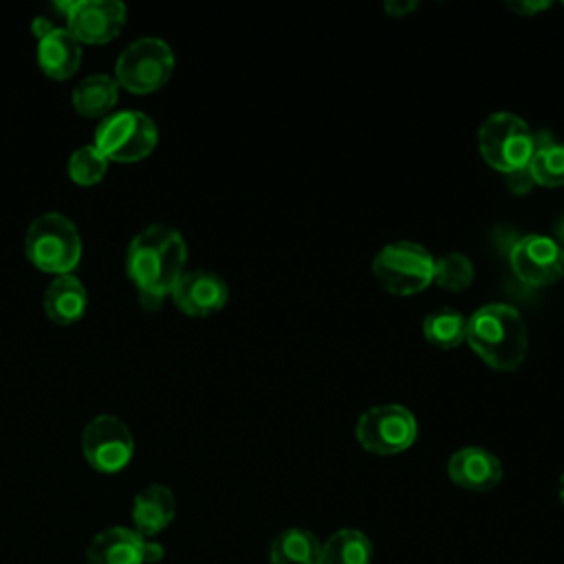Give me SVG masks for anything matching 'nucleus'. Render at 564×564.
Listing matches in <instances>:
<instances>
[{"mask_svg": "<svg viewBox=\"0 0 564 564\" xmlns=\"http://www.w3.org/2000/svg\"><path fill=\"white\" fill-rule=\"evenodd\" d=\"M187 245L181 231L165 223L143 227L126 249V273L137 293L167 297L187 271Z\"/></svg>", "mask_w": 564, "mask_h": 564, "instance_id": "f257e3e1", "label": "nucleus"}, {"mask_svg": "<svg viewBox=\"0 0 564 564\" xmlns=\"http://www.w3.org/2000/svg\"><path fill=\"white\" fill-rule=\"evenodd\" d=\"M469 348L494 370H516L529 348L522 315L509 304H485L467 317Z\"/></svg>", "mask_w": 564, "mask_h": 564, "instance_id": "f03ea898", "label": "nucleus"}, {"mask_svg": "<svg viewBox=\"0 0 564 564\" xmlns=\"http://www.w3.org/2000/svg\"><path fill=\"white\" fill-rule=\"evenodd\" d=\"M24 253L35 269L66 275L73 273L82 260V238L68 216L62 212H44L26 227Z\"/></svg>", "mask_w": 564, "mask_h": 564, "instance_id": "7ed1b4c3", "label": "nucleus"}, {"mask_svg": "<svg viewBox=\"0 0 564 564\" xmlns=\"http://www.w3.org/2000/svg\"><path fill=\"white\" fill-rule=\"evenodd\" d=\"M174 73L172 46L154 35L132 40L115 62L119 88L134 95H150L163 88Z\"/></svg>", "mask_w": 564, "mask_h": 564, "instance_id": "20e7f679", "label": "nucleus"}, {"mask_svg": "<svg viewBox=\"0 0 564 564\" xmlns=\"http://www.w3.org/2000/svg\"><path fill=\"white\" fill-rule=\"evenodd\" d=\"M159 143V130L141 110H117L101 119L95 130V148L115 163L148 159Z\"/></svg>", "mask_w": 564, "mask_h": 564, "instance_id": "39448f33", "label": "nucleus"}, {"mask_svg": "<svg viewBox=\"0 0 564 564\" xmlns=\"http://www.w3.org/2000/svg\"><path fill=\"white\" fill-rule=\"evenodd\" d=\"M533 148L535 134L527 121L513 112H494L478 130L480 156L502 174L529 167Z\"/></svg>", "mask_w": 564, "mask_h": 564, "instance_id": "423d86ee", "label": "nucleus"}, {"mask_svg": "<svg viewBox=\"0 0 564 564\" xmlns=\"http://www.w3.org/2000/svg\"><path fill=\"white\" fill-rule=\"evenodd\" d=\"M436 258L419 242L399 240L386 245L372 260L379 286L394 295H414L434 282Z\"/></svg>", "mask_w": 564, "mask_h": 564, "instance_id": "0eeeda50", "label": "nucleus"}, {"mask_svg": "<svg viewBox=\"0 0 564 564\" xmlns=\"http://www.w3.org/2000/svg\"><path fill=\"white\" fill-rule=\"evenodd\" d=\"M419 436V423L414 414L399 403H381L368 408L355 425L357 443L379 456L401 454L414 445Z\"/></svg>", "mask_w": 564, "mask_h": 564, "instance_id": "6e6552de", "label": "nucleus"}, {"mask_svg": "<svg viewBox=\"0 0 564 564\" xmlns=\"http://www.w3.org/2000/svg\"><path fill=\"white\" fill-rule=\"evenodd\" d=\"M82 454L101 474L126 469L134 454V438L128 423L115 414H97L82 430Z\"/></svg>", "mask_w": 564, "mask_h": 564, "instance_id": "1a4fd4ad", "label": "nucleus"}, {"mask_svg": "<svg viewBox=\"0 0 564 564\" xmlns=\"http://www.w3.org/2000/svg\"><path fill=\"white\" fill-rule=\"evenodd\" d=\"M516 278L529 286H551L564 275V247L549 236L527 234L509 249Z\"/></svg>", "mask_w": 564, "mask_h": 564, "instance_id": "9d476101", "label": "nucleus"}, {"mask_svg": "<svg viewBox=\"0 0 564 564\" xmlns=\"http://www.w3.org/2000/svg\"><path fill=\"white\" fill-rule=\"evenodd\" d=\"M66 29L79 44H106L115 40L128 20V9L119 0H75L59 4Z\"/></svg>", "mask_w": 564, "mask_h": 564, "instance_id": "9b49d317", "label": "nucleus"}, {"mask_svg": "<svg viewBox=\"0 0 564 564\" xmlns=\"http://www.w3.org/2000/svg\"><path fill=\"white\" fill-rule=\"evenodd\" d=\"M33 33L37 37L35 55L42 73L57 82L73 77L82 64V44L77 37L66 26H53L44 18L33 22Z\"/></svg>", "mask_w": 564, "mask_h": 564, "instance_id": "f8f14e48", "label": "nucleus"}, {"mask_svg": "<svg viewBox=\"0 0 564 564\" xmlns=\"http://www.w3.org/2000/svg\"><path fill=\"white\" fill-rule=\"evenodd\" d=\"M170 297L181 313L189 317H209L227 304L229 289L218 273L192 269L178 278Z\"/></svg>", "mask_w": 564, "mask_h": 564, "instance_id": "ddd939ff", "label": "nucleus"}, {"mask_svg": "<svg viewBox=\"0 0 564 564\" xmlns=\"http://www.w3.org/2000/svg\"><path fill=\"white\" fill-rule=\"evenodd\" d=\"M447 476L467 491H489L502 480V463L485 447H460L447 460Z\"/></svg>", "mask_w": 564, "mask_h": 564, "instance_id": "4468645a", "label": "nucleus"}, {"mask_svg": "<svg viewBox=\"0 0 564 564\" xmlns=\"http://www.w3.org/2000/svg\"><path fill=\"white\" fill-rule=\"evenodd\" d=\"M42 306L51 322H55L59 326L77 324L86 315V308H88L86 286L73 273L55 275L53 282H48V286L44 289Z\"/></svg>", "mask_w": 564, "mask_h": 564, "instance_id": "2eb2a0df", "label": "nucleus"}, {"mask_svg": "<svg viewBox=\"0 0 564 564\" xmlns=\"http://www.w3.org/2000/svg\"><path fill=\"white\" fill-rule=\"evenodd\" d=\"M176 516V500L170 487L152 482L143 487L132 500L134 531L145 540L161 533Z\"/></svg>", "mask_w": 564, "mask_h": 564, "instance_id": "dca6fc26", "label": "nucleus"}, {"mask_svg": "<svg viewBox=\"0 0 564 564\" xmlns=\"http://www.w3.org/2000/svg\"><path fill=\"white\" fill-rule=\"evenodd\" d=\"M86 564H143V538L128 527H108L90 540Z\"/></svg>", "mask_w": 564, "mask_h": 564, "instance_id": "f3484780", "label": "nucleus"}, {"mask_svg": "<svg viewBox=\"0 0 564 564\" xmlns=\"http://www.w3.org/2000/svg\"><path fill=\"white\" fill-rule=\"evenodd\" d=\"M70 101L75 112L82 117H108L119 101V84L106 73H93L73 88Z\"/></svg>", "mask_w": 564, "mask_h": 564, "instance_id": "a211bd4d", "label": "nucleus"}, {"mask_svg": "<svg viewBox=\"0 0 564 564\" xmlns=\"http://www.w3.org/2000/svg\"><path fill=\"white\" fill-rule=\"evenodd\" d=\"M271 564H322V542L306 529H284L269 546Z\"/></svg>", "mask_w": 564, "mask_h": 564, "instance_id": "6ab92c4d", "label": "nucleus"}, {"mask_svg": "<svg viewBox=\"0 0 564 564\" xmlns=\"http://www.w3.org/2000/svg\"><path fill=\"white\" fill-rule=\"evenodd\" d=\"M372 542L359 529H339L322 544V564H370Z\"/></svg>", "mask_w": 564, "mask_h": 564, "instance_id": "aec40b11", "label": "nucleus"}, {"mask_svg": "<svg viewBox=\"0 0 564 564\" xmlns=\"http://www.w3.org/2000/svg\"><path fill=\"white\" fill-rule=\"evenodd\" d=\"M529 172L533 183L544 187L564 185V143L555 141L546 132L535 134L533 156L529 161Z\"/></svg>", "mask_w": 564, "mask_h": 564, "instance_id": "412c9836", "label": "nucleus"}, {"mask_svg": "<svg viewBox=\"0 0 564 564\" xmlns=\"http://www.w3.org/2000/svg\"><path fill=\"white\" fill-rule=\"evenodd\" d=\"M423 335L436 348H443V350L456 348L467 337V317L460 311L449 306L432 311L423 319Z\"/></svg>", "mask_w": 564, "mask_h": 564, "instance_id": "4be33fe9", "label": "nucleus"}, {"mask_svg": "<svg viewBox=\"0 0 564 564\" xmlns=\"http://www.w3.org/2000/svg\"><path fill=\"white\" fill-rule=\"evenodd\" d=\"M108 163L110 161L95 148V143H86L70 152L66 161V174L73 183L88 187L106 176Z\"/></svg>", "mask_w": 564, "mask_h": 564, "instance_id": "5701e85b", "label": "nucleus"}, {"mask_svg": "<svg viewBox=\"0 0 564 564\" xmlns=\"http://www.w3.org/2000/svg\"><path fill=\"white\" fill-rule=\"evenodd\" d=\"M474 280V264L460 251H449L434 262V282L452 293L465 291Z\"/></svg>", "mask_w": 564, "mask_h": 564, "instance_id": "b1692460", "label": "nucleus"}, {"mask_svg": "<svg viewBox=\"0 0 564 564\" xmlns=\"http://www.w3.org/2000/svg\"><path fill=\"white\" fill-rule=\"evenodd\" d=\"M505 183L509 187L511 194L516 196H524L535 183H533V176L529 172V167H522V170H513L509 174H505Z\"/></svg>", "mask_w": 564, "mask_h": 564, "instance_id": "393cba45", "label": "nucleus"}, {"mask_svg": "<svg viewBox=\"0 0 564 564\" xmlns=\"http://www.w3.org/2000/svg\"><path fill=\"white\" fill-rule=\"evenodd\" d=\"M505 4H507V9H511L518 15H535V13H540V11L551 7V2H544V0H520V2L518 0H509Z\"/></svg>", "mask_w": 564, "mask_h": 564, "instance_id": "a878e982", "label": "nucleus"}, {"mask_svg": "<svg viewBox=\"0 0 564 564\" xmlns=\"http://www.w3.org/2000/svg\"><path fill=\"white\" fill-rule=\"evenodd\" d=\"M419 4L412 2V0H388L386 2V11L392 15V18H405L408 13H412Z\"/></svg>", "mask_w": 564, "mask_h": 564, "instance_id": "bb28decb", "label": "nucleus"}, {"mask_svg": "<svg viewBox=\"0 0 564 564\" xmlns=\"http://www.w3.org/2000/svg\"><path fill=\"white\" fill-rule=\"evenodd\" d=\"M163 546L154 540H143V564H154L163 560Z\"/></svg>", "mask_w": 564, "mask_h": 564, "instance_id": "cd10ccee", "label": "nucleus"}, {"mask_svg": "<svg viewBox=\"0 0 564 564\" xmlns=\"http://www.w3.org/2000/svg\"><path fill=\"white\" fill-rule=\"evenodd\" d=\"M557 242L564 247V218H562L560 225H557Z\"/></svg>", "mask_w": 564, "mask_h": 564, "instance_id": "c85d7f7f", "label": "nucleus"}, {"mask_svg": "<svg viewBox=\"0 0 564 564\" xmlns=\"http://www.w3.org/2000/svg\"><path fill=\"white\" fill-rule=\"evenodd\" d=\"M557 494H560V500H562V505H564V474L560 476V487H557Z\"/></svg>", "mask_w": 564, "mask_h": 564, "instance_id": "c756f323", "label": "nucleus"}]
</instances>
